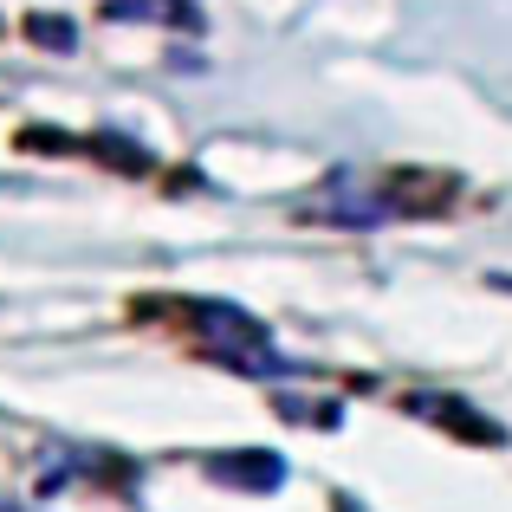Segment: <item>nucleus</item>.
Wrapping results in <instances>:
<instances>
[{"instance_id": "obj_1", "label": "nucleus", "mask_w": 512, "mask_h": 512, "mask_svg": "<svg viewBox=\"0 0 512 512\" xmlns=\"http://www.w3.org/2000/svg\"><path fill=\"white\" fill-rule=\"evenodd\" d=\"M305 221H338V227H376V221H389L396 214V201H376V188L370 182H331V188H318V201H305Z\"/></svg>"}, {"instance_id": "obj_2", "label": "nucleus", "mask_w": 512, "mask_h": 512, "mask_svg": "<svg viewBox=\"0 0 512 512\" xmlns=\"http://www.w3.org/2000/svg\"><path fill=\"white\" fill-rule=\"evenodd\" d=\"M201 331L214 338L221 357H240V363H260V370H273V344H266V331L253 325L247 312H234V305H201Z\"/></svg>"}, {"instance_id": "obj_3", "label": "nucleus", "mask_w": 512, "mask_h": 512, "mask_svg": "<svg viewBox=\"0 0 512 512\" xmlns=\"http://www.w3.org/2000/svg\"><path fill=\"white\" fill-rule=\"evenodd\" d=\"M221 480H240V487H279V461L260 454V461H214Z\"/></svg>"}, {"instance_id": "obj_4", "label": "nucleus", "mask_w": 512, "mask_h": 512, "mask_svg": "<svg viewBox=\"0 0 512 512\" xmlns=\"http://www.w3.org/2000/svg\"><path fill=\"white\" fill-rule=\"evenodd\" d=\"M33 33L46 39V46H59V52L72 46V26H65V20H33Z\"/></svg>"}]
</instances>
